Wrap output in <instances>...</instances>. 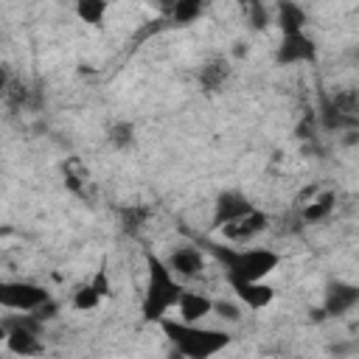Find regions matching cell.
<instances>
[{"label": "cell", "mask_w": 359, "mask_h": 359, "mask_svg": "<svg viewBox=\"0 0 359 359\" xmlns=\"http://www.w3.org/2000/svg\"><path fill=\"white\" fill-rule=\"evenodd\" d=\"M213 314H219V317L227 320V323H238V320H241V306L233 303V300H216Z\"/></svg>", "instance_id": "obj_20"}, {"label": "cell", "mask_w": 359, "mask_h": 359, "mask_svg": "<svg viewBox=\"0 0 359 359\" xmlns=\"http://www.w3.org/2000/svg\"><path fill=\"white\" fill-rule=\"evenodd\" d=\"M90 283H93V286H95V289H98V292H101L104 297H107V294L112 292V286H109V278H107V266H104V264H101V266L95 269V275L90 278Z\"/></svg>", "instance_id": "obj_22"}, {"label": "cell", "mask_w": 359, "mask_h": 359, "mask_svg": "<svg viewBox=\"0 0 359 359\" xmlns=\"http://www.w3.org/2000/svg\"><path fill=\"white\" fill-rule=\"evenodd\" d=\"M56 314H59V303H56L53 297H50V300H48L42 309H36V311H34V317H36L39 323H48V320H53Z\"/></svg>", "instance_id": "obj_23"}, {"label": "cell", "mask_w": 359, "mask_h": 359, "mask_svg": "<svg viewBox=\"0 0 359 359\" xmlns=\"http://www.w3.org/2000/svg\"><path fill=\"white\" fill-rule=\"evenodd\" d=\"M275 20H278V25H280V34H300V31H306L309 14H306L303 6L283 0V3L275 6Z\"/></svg>", "instance_id": "obj_14"}, {"label": "cell", "mask_w": 359, "mask_h": 359, "mask_svg": "<svg viewBox=\"0 0 359 359\" xmlns=\"http://www.w3.org/2000/svg\"><path fill=\"white\" fill-rule=\"evenodd\" d=\"M107 11H109V3H104V0H79L76 3V17L90 25H101Z\"/></svg>", "instance_id": "obj_16"}, {"label": "cell", "mask_w": 359, "mask_h": 359, "mask_svg": "<svg viewBox=\"0 0 359 359\" xmlns=\"http://www.w3.org/2000/svg\"><path fill=\"white\" fill-rule=\"evenodd\" d=\"M247 14H250V22H252V28H266V22H269V8L266 6H261V3H247Z\"/></svg>", "instance_id": "obj_21"}, {"label": "cell", "mask_w": 359, "mask_h": 359, "mask_svg": "<svg viewBox=\"0 0 359 359\" xmlns=\"http://www.w3.org/2000/svg\"><path fill=\"white\" fill-rule=\"evenodd\" d=\"M213 306H216V300L210 294L196 292V289H182L180 303H177V311H180V320L182 323L202 325V320L213 314Z\"/></svg>", "instance_id": "obj_11"}, {"label": "cell", "mask_w": 359, "mask_h": 359, "mask_svg": "<svg viewBox=\"0 0 359 359\" xmlns=\"http://www.w3.org/2000/svg\"><path fill=\"white\" fill-rule=\"evenodd\" d=\"M278 65H303V62H317V45L314 39L300 31V34H283L280 45L275 50Z\"/></svg>", "instance_id": "obj_7"}, {"label": "cell", "mask_w": 359, "mask_h": 359, "mask_svg": "<svg viewBox=\"0 0 359 359\" xmlns=\"http://www.w3.org/2000/svg\"><path fill=\"white\" fill-rule=\"evenodd\" d=\"M227 280H264L280 266V252L269 247H236L224 241H202Z\"/></svg>", "instance_id": "obj_1"}, {"label": "cell", "mask_w": 359, "mask_h": 359, "mask_svg": "<svg viewBox=\"0 0 359 359\" xmlns=\"http://www.w3.org/2000/svg\"><path fill=\"white\" fill-rule=\"evenodd\" d=\"M359 306V286L348 280H331L323 294V309L328 317H342Z\"/></svg>", "instance_id": "obj_8"}, {"label": "cell", "mask_w": 359, "mask_h": 359, "mask_svg": "<svg viewBox=\"0 0 359 359\" xmlns=\"http://www.w3.org/2000/svg\"><path fill=\"white\" fill-rule=\"evenodd\" d=\"M227 286H230V292L236 294V300H238L241 306L252 309V311L266 309V306L278 297L275 286H269V283H264V280H227Z\"/></svg>", "instance_id": "obj_9"}, {"label": "cell", "mask_w": 359, "mask_h": 359, "mask_svg": "<svg viewBox=\"0 0 359 359\" xmlns=\"http://www.w3.org/2000/svg\"><path fill=\"white\" fill-rule=\"evenodd\" d=\"M252 208H255V205L250 202V196H247V194H241L238 188H227V191H222V194L216 196V202H213L210 227H213V230H222V227L233 224L236 219L247 216Z\"/></svg>", "instance_id": "obj_5"}, {"label": "cell", "mask_w": 359, "mask_h": 359, "mask_svg": "<svg viewBox=\"0 0 359 359\" xmlns=\"http://www.w3.org/2000/svg\"><path fill=\"white\" fill-rule=\"evenodd\" d=\"M109 143H112L115 149H129V146L135 143V123H129V121L112 123V126H109Z\"/></svg>", "instance_id": "obj_19"}, {"label": "cell", "mask_w": 359, "mask_h": 359, "mask_svg": "<svg viewBox=\"0 0 359 359\" xmlns=\"http://www.w3.org/2000/svg\"><path fill=\"white\" fill-rule=\"evenodd\" d=\"M269 227V216L261 210V208H252L247 216L236 219L233 224L222 227V238L227 244H236V247H247L252 238H258L264 230Z\"/></svg>", "instance_id": "obj_6"}, {"label": "cell", "mask_w": 359, "mask_h": 359, "mask_svg": "<svg viewBox=\"0 0 359 359\" xmlns=\"http://www.w3.org/2000/svg\"><path fill=\"white\" fill-rule=\"evenodd\" d=\"M323 98H325L337 112H342V115L359 121V87H339V90H334V93H328V95H323Z\"/></svg>", "instance_id": "obj_15"}, {"label": "cell", "mask_w": 359, "mask_h": 359, "mask_svg": "<svg viewBox=\"0 0 359 359\" xmlns=\"http://www.w3.org/2000/svg\"><path fill=\"white\" fill-rule=\"evenodd\" d=\"M143 258H146V286H143L140 314L149 323H160L168 317L171 309H177L180 294H182V283L171 272L165 258H160L154 250H146Z\"/></svg>", "instance_id": "obj_2"}, {"label": "cell", "mask_w": 359, "mask_h": 359, "mask_svg": "<svg viewBox=\"0 0 359 359\" xmlns=\"http://www.w3.org/2000/svg\"><path fill=\"white\" fill-rule=\"evenodd\" d=\"M202 11H205V6H202L199 0H177V3L168 8L174 25H191Z\"/></svg>", "instance_id": "obj_17"}, {"label": "cell", "mask_w": 359, "mask_h": 359, "mask_svg": "<svg viewBox=\"0 0 359 359\" xmlns=\"http://www.w3.org/2000/svg\"><path fill=\"white\" fill-rule=\"evenodd\" d=\"M227 79H230V62L224 56H210L199 67V87L205 93H219Z\"/></svg>", "instance_id": "obj_12"}, {"label": "cell", "mask_w": 359, "mask_h": 359, "mask_svg": "<svg viewBox=\"0 0 359 359\" xmlns=\"http://www.w3.org/2000/svg\"><path fill=\"white\" fill-rule=\"evenodd\" d=\"M157 325L163 328V334L168 337V342L174 345V351L182 359H213L216 353H222L233 342L230 331L208 328V325H191V323H182L180 317H165Z\"/></svg>", "instance_id": "obj_3"}, {"label": "cell", "mask_w": 359, "mask_h": 359, "mask_svg": "<svg viewBox=\"0 0 359 359\" xmlns=\"http://www.w3.org/2000/svg\"><path fill=\"white\" fill-rule=\"evenodd\" d=\"M334 208H337V194L323 191V194H314V199H309L300 208V219H303V224H320L334 213Z\"/></svg>", "instance_id": "obj_13"}, {"label": "cell", "mask_w": 359, "mask_h": 359, "mask_svg": "<svg viewBox=\"0 0 359 359\" xmlns=\"http://www.w3.org/2000/svg\"><path fill=\"white\" fill-rule=\"evenodd\" d=\"M101 300H104V294L87 280L84 286H79V289L73 292V300H70V303H73L76 311H95V309L101 306Z\"/></svg>", "instance_id": "obj_18"}, {"label": "cell", "mask_w": 359, "mask_h": 359, "mask_svg": "<svg viewBox=\"0 0 359 359\" xmlns=\"http://www.w3.org/2000/svg\"><path fill=\"white\" fill-rule=\"evenodd\" d=\"M165 264L171 266V272L177 278H185L188 280V278L202 275V269H205V252L199 247H194V244H180V247L171 250V255L165 258Z\"/></svg>", "instance_id": "obj_10"}, {"label": "cell", "mask_w": 359, "mask_h": 359, "mask_svg": "<svg viewBox=\"0 0 359 359\" xmlns=\"http://www.w3.org/2000/svg\"><path fill=\"white\" fill-rule=\"evenodd\" d=\"M50 300V292L34 280H3L0 283V306L17 314H34Z\"/></svg>", "instance_id": "obj_4"}, {"label": "cell", "mask_w": 359, "mask_h": 359, "mask_svg": "<svg viewBox=\"0 0 359 359\" xmlns=\"http://www.w3.org/2000/svg\"><path fill=\"white\" fill-rule=\"evenodd\" d=\"M143 219H146V210H143V208H129L123 224H126V230H137V227L143 224Z\"/></svg>", "instance_id": "obj_24"}]
</instances>
